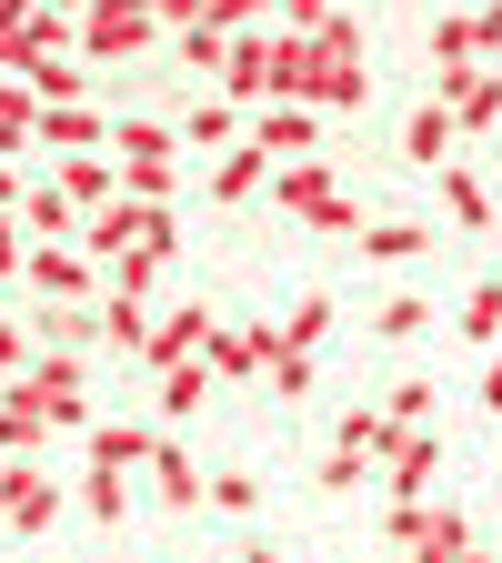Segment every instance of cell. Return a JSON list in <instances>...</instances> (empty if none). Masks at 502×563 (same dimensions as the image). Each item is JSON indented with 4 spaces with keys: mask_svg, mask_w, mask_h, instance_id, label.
Masks as SVG:
<instances>
[{
    "mask_svg": "<svg viewBox=\"0 0 502 563\" xmlns=\"http://www.w3.org/2000/svg\"><path fill=\"white\" fill-rule=\"evenodd\" d=\"M292 101H302V111H362V101H372L362 31H352V21H332V31L302 41V81H292Z\"/></svg>",
    "mask_w": 502,
    "mask_h": 563,
    "instance_id": "1",
    "label": "cell"
},
{
    "mask_svg": "<svg viewBox=\"0 0 502 563\" xmlns=\"http://www.w3.org/2000/svg\"><path fill=\"white\" fill-rule=\"evenodd\" d=\"M271 201L302 211L312 232H352V242H362V201L332 181V162H281V172H271Z\"/></svg>",
    "mask_w": 502,
    "mask_h": 563,
    "instance_id": "2",
    "label": "cell"
},
{
    "mask_svg": "<svg viewBox=\"0 0 502 563\" xmlns=\"http://www.w3.org/2000/svg\"><path fill=\"white\" fill-rule=\"evenodd\" d=\"M152 31H161V0H91V11H81V60L91 70L131 60V51H152Z\"/></svg>",
    "mask_w": 502,
    "mask_h": 563,
    "instance_id": "3",
    "label": "cell"
},
{
    "mask_svg": "<svg viewBox=\"0 0 502 563\" xmlns=\"http://www.w3.org/2000/svg\"><path fill=\"white\" fill-rule=\"evenodd\" d=\"M21 393H31L41 412H51V433H70V422H91V363H81V352H31Z\"/></svg>",
    "mask_w": 502,
    "mask_h": 563,
    "instance_id": "4",
    "label": "cell"
},
{
    "mask_svg": "<svg viewBox=\"0 0 502 563\" xmlns=\"http://www.w3.org/2000/svg\"><path fill=\"white\" fill-rule=\"evenodd\" d=\"M211 383H252V373H271L281 363V322H211Z\"/></svg>",
    "mask_w": 502,
    "mask_h": 563,
    "instance_id": "5",
    "label": "cell"
},
{
    "mask_svg": "<svg viewBox=\"0 0 502 563\" xmlns=\"http://www.w3.org/2000/svg\"><path fill=\"white\" fill-rule=\"evenodd\" d=\"M392 543H402L412 563H453V553L472 543V523H462L453 504H392Z\"/></svg>",
    "mask_w": 502,
    "mask_h": 563,
    "instance_id": "6",
    "label": "cell"
},
{
    "mask_svg": "<svg viewBox=\"0 0 502 563\" xmlns=\"http://www.w3.org/2000/svg\"><path fill=\"white\" fill-rule=\"evenodd\" d=\"M21 282H31L41 302H91V292H101V262H91L81 242H31V272H21Z\"/></svg>",
    "mask_w": 502,
    "mask_h": 563,
    "instance_id": "7",
    "label": "cell"
},
{
    "mask_svg": "<svg viewBox=\"0 0 502 563\" xmlns=\"http://www.w3.org/2000/svg\"><path fill=\"white\" fill-rule=\"evenodd\" d=\"M201 352H211V312L201 302L152 312V342H141V363H152V373H181V363H201Z\"/></svg>",
    "mask_w": 502,
    "mask_h": 563,
    "instance_id": "8",
    "label": "cell"
},
{
    "mask_svg": "<svg viewBox=\"0 0 502 563\" xmlns=\"http://www.w3.org/2000/svg\"><path fill=\"white\" fill-rule=\"evenodd\" d=\"M422 91L453 111V131H492L502 121V70H482V60L472 70H443V81H422Z\"/></svg>",
    "mask_w": 502,
    "mask_h": 563,
    "instance_id": "9",
    "label": "cell"
},
{
    "mask_svg": "<svg viewBox=\"0 0 502 563\" xmlns=\"http://www.w3.org/2000/svg\"><path fill=\"white\" fill-rule=\"evenodd\" d=\"M51 191L91 222V211H111V201H121V162H101V152H60V162H51Z\"/></svg>",
    "mask_w": 502,
    "mask_h": 563,
    "instance_id": "10",
    "label": "cell"
},
{
    "mask_svg": "<svg viewBox=\"0 0 502 563\" xmlns=\"http://www.w3.org/2000/svg\"><path fill=\"white\" fill-rule=\"evenodd\" d=\"M51 514H60V483L51 473H31V463L0 473V533H51Z\"/></svg>",
    "mask_w": 502,
    "mask_h": 563,
    "instance_id": "11",
    "label": "cell"
},
{
    "mask_svg": "<svg viewBox=\"0 0 502 563\" xmlns=\"http://www.w3.org/2000/svg\"><path fill=\"white\" fill-rule=\"evenodd\" d=\"M242 141H261L271 162H312V141H322V111H302V101H261Z\"/></svg>",
    "mask_w": 502,
    "mask_h": 563,
    "instance_id": "12",
    "label": "cell"
},
{
    "mask_svg": "<svg viewBox=\"0 0 502 563\" xmlns=\"http://www.w3.org/2000/svg\"><path fill=\"white\" fill-rule=\"evenodd\" d=\"M31 152H51V162H60V152H111V121H101L91 101H51L41 131H31Z\"/></svg>",
    "mask_w": 502,
    "mask_h": 563,
    "instance_id": "13",
    "label": "cell"
},
{
    "mask_svg": "<svg viewBox=\"0 0 502 563\" xmlns=\"http://www.w3.org/2000/svg\"><path fill=\"white\" fill-rule=\"evenodd\" d=\"M443 473V443L433 433H392V453H382V483H392V504H422V483Z\"/></svg>",
    "mask_w": 502,
    "mask_h": 563,
    "instance_id": "14",
    "label": "cell"
},
{
    "mask_svg": "<svg viewBox=\"0 0 502 563\" xmlns=\"http://www.w3.org/2000/svg\"><path fill=\"white\" fill-rule=\"evenodd\" d=\"M222 101H271V31H242L232 41V60H222Z\"/></svg>",
    "mask_w": 502,
    "mask_h": 563,
    "instance_id": "15",
    "label": "cell"
},
{
    "mask_svg": "<svg viewBox=\"0 0 502 563\" xmlns=\"http://www.w3.org/2000/svg\"><path fill=\"white\" fill-rule=\"evenodd\" d=\"M152 453H161L152 422H91V463L101 473H152Z\"/></svg>",
    "mask_w": 502,
    "mask_h": 563,
    "instance_id": "16",
    "label": "cell"
},
{
    "mask_svg": "<svg viewBox=\"0 0 502 563\" xmlns=\"http://www.w3.org/2000/svg\"><path fill=\"white\" fill-rule=\"evenodd\" d=\"M443 152H453V111L422 91L412 101V121H402V162H422V172H443Z\"/></svg>",
    "mask_w": 502,
    "mask_h": 563,
    "instance_id": "17",
    "label": "cell"
},
{
    "mask_svg": "<svg viewBox=\"0 0 502 563\" xmlns=\"http://www.w3.org/2000/svg\"><path fill=\"white\" fill-rule=\"evenodd\" d=\"M41 443H51V412H41V402L11 383V393H0V453H11V463H31Z\"/></svg>",
    "mask_w": 502,
    "mask_h": 563,
    "instance_id": "18",
    "label": "cell"
},
{
    "mask_svg": "<svg viewBox=\"0 0 502 563\" xmlns=\"http://www.w3.org/2000/svg\"><path fill=\"white\" fill-rule=\"evenodd\" d=\"M152 493H161V504H171V514H191V504H201V493H211V473H201V463H191L181 443H161V453H152Z\"/></svg>",
    "mask_w": 502,
    "mask_h": 563,
    "instance_id": "19",
    "label": "cell"
},
{
    "mask_svg": "<svg viewBox=\"0 0 502 563\" xmlns=\"http://www.w3.org/2000/svg\"><path fill=\"white\" fill-rule=\"evenodd\" d=\"M21 232H31V242H81V211H70L51 181H31V191H21Z\"/></svg>",
    "mask_w": 502,
    "mask_h": 563,
    "instance_id": "20",
    "label": "cell"
},
{
    "mask_svg": "<svg viewBox=\"0 0 502 563\" xmlns=\"http://www.w3.org/2000/svg\"><path fill=\"white\" fill-rule=\"evenodd\" d=\"M261 181H271V152H261V141H232L222 172H211V201H252Z\"/></svg>",
    "mask_w": 502,
    "mask_h": 563,
    "instance_id": "21",
    "label": "cell"
},
{
    "mask_svg": "<svg viewBox=\"0 0 502 563\" xmlns=\"http://www.w3.org/2000/svg\"><path fill=\"white\" fill-rule=\"evenodd\" d=\"M332 322H342V312H332V292H302L292 312H281V352H322V342H332Z\"/></svg>",
    "mask_w": 502,
    "mask_h": 563,
    "instance_id": "22",
    "label": "cell"
},
{
    "mask_svg": "<svg viewBox=\"0 0 502 563\" xmlns=\"http://www.w3.org/2000/svg\"><path fill=\"white\" fill-rule=\"evenodd\" d=\"M21 81L41 91V111H51V101H91V60H81V51H70V60H31Z\"/></svg>",
    "mask_w": 502,
    "mask_h": 563,
    "instance_id": "23",
    "label": "cell"
},
{
    "mask_svg": "<svg viewBox=\"0 0 502 563\" xmlns=\"http://www.w3.org/2000/svg\"><path fill=\"white\" fill-rule=\"evenodd\" d=\"M111 152L121 162H181V131L171 121H111Z\"/></svg>",
    "mask_w": 502,
    "mask_h": 563,
    "instance_id": "24",
    "label": "cell"
},
{
    "mask_svg": "<svg viewBox=\"0 0 502 563\" xmlns=\"http://www.w3.org/2000/svg\"><path fill=\"white\" fill-rule=\"evenodd\" d=\"M382 422H392V433H433V373H402L382 393Z\"/></svg>",
    "mask_w": 502,
    "mask_h": 563,
    "instance_id": "25",
    "label": "cell"
},
{
    "mask_svg": "<svg viewBox=\"0 0 502 563\" xmlns=\"http://www.w3.org/2000/svg\"><path fill=\"white\" fill-rule=\"evenodd\" d=\"M181 141H201V152H232V141H242V101H191V111H181Z\"/></svg>",
    "mask_w": 502,
    "mask_h": 563,
    "instance_id": "26",
    "label": "cell"
},
{
    "mask_svg": "<svg viewBox=\"0 0 502 563\" xmlns=\"http://www.w3.org/2000/svg\"><path fill=\"white\" fill-rule=\"evenodd\" d=\"M443 201H453V222H462V232H492V191H482L462 162H443Z\"/></svg>",
    "mask_w": 502,
    "mask_h": 563,
    "instance_id": "27",
    "label": "cell"
},
{
    "mask_svg": "<svg viewBox=\"0 0 502 563\" xmlns=\"http://www.w3.org/2000/svg\"><path fill=\"white\" fill-rule=\"evenodd\" d=\"M453 332H462V342H502V282H472L462 312H453Z\"/></svg>",
    "mask_w": 502,
    "mask_h": 563,
    "instance_id": "28",
    "label": "cell"
},
{
    "mask_svg": "<svg viewBox=\"0 0 502 563\" xmlns=\"http://www.w3.org/2000/svg\"><path fill=\"white\" fill-rule=\"evenodd\" d=\"M362 252H372V262H422V252H433V232H422V222H362Z\"/></svg>",
    "mask_w": 502,
    "mask_h": 563,
    "instance_id": "29",
    "label": "cell"
},
{
    "mask_svg": "<svg viewBox=\"0 0 502 563\" xmlns=\"http://www.w3.org/2000/svg\"><path fill=\"white\" fill-rule=\"evenodd\" d=\"M70 493L91 504V523H121V514H131V473H101V463H91L81 483H70Z\"/></svg>",
    "mask_w": 502,
    "mask_h": 563,
    "instance_id": "30",
    "label": "cell"
},
{
    "mask_svg": "<svg viewBox=\"0 0 502 563\" xmlns=\"http://www.w3.org/2000/svg\"><path fill=\"white\" fill-rule=\"evenodd\" d=\"M101 282H111V302H141V312H152V292H161V262L141 252V262H111Z\"/></svg>",
    "mask_w": 502,
    "mask_h": 563,
    "instance_id": "31",
    "label": "cell"
},
{
    "mask_svg": "<svg viewBox=\"0 0 502 563\" xmlns=\"http://www.w3.org/2000/svg\"><path fill=\"white\" fill-rule=\"evenodd\" d=\"M101 342L111 352H141V342H152V312H141V302H101Z\"/></svg>",
    "mask_w": 502,
    "mask_h": 563,
    "instance_id": "32",
    "label": "cell"
},
{
    "mask_svg": "<svg viewBox=\"0 0 502 563\" xmlns=\"http://www.w3.org/2000/svg\"><path fill=\"white\" fill-rule=\"evenodd\" d=\"M422 322H433V302H422V292H392V302L372 312V332H382V342H412Z\"/></svg>",
    "mask_w": 502,
    "mask_h": 563,
    "instance_id": "33",
    "label": "cell"
},
{
    "mask_svg": "<svg viewBox=\"0 0 502 563\" xmlns=\"http://www.w3.org/2000/svg\"><path fill=\"white\" fill-rule=\"evenodd\" d=\"M211 402V363H181V373H161V412H201Z\"/></svg>",
    "mask_w": 502,
    "mask_h": 563,
    "instance_id": "34",
    "label": "cell"
},
{
    "mask_svg": "<svg viewBox=\"0 0 502 563\" xmlns=\"http://www.w3.org/2000/svg\"><path fill=\"white\" fill-rule=\"evenodd\" d=\"M181 60H191V70H211V81H222V60H232V31L191 21V31H181Z\"/></svg>",
    "mask_w": 502,
    "mask_h": 563,
    "instance_id": "35",
    "label": "cell"
},
{
    "mask_svg": "<svg viewBox=\"0 0 502 563\" xmlns=\"http://www.w3.org/2000/svg\"><path fill=\"white\" fill-rule=\"evenodd\" d=\"M171 181H181V162H121V191L131 201H171Z\"/></svg>",
    "mask_w": 502,
    "mask_h": 563,
    "instance_id": "36",
    "label": "cell"
},
{
    "mask_svg": "<svg viewBox=\"0 0 502 563\" xmlns=\"http://www.w3.org/2000/svg\"><path fill=\"white\" fill-rule=\"evenodd\" d=\"M31 272V232H21V211H0V292Z\"/></svg>",
    "mask_w": 502,
    "mask_h": 563,
    "instance_id": "37",
    "label": "cell"
},
{
    "mask_svg": "<svg viewBox=\"0 0 502 563\" xmlns=\"http://www.w3.org/2000/svg\"><path fill=\"white\" fill-rule=\"evenodd\" d=\"M31 11H41V0H0V70H21V41H31Z\"/></svg>",
    "mask_w": 502,
    "mask_h": 563,
    "instance_id": "38",
    "label": "cell"
},
{
    "mask_svg": "<svg viewBox=\"0 0 502 563\" xmlns=\"http://www.w3.org/2000/svg\"><path fill=\"white\" fill-rule=\"evenodd\" d=\"M201 504H222V514H252V504H261V483H252V473H211V493H201Z\"/></svg>",
    "mask_w": 502,
    "mask_h": 563,
    "instance_id": "39",
    "label": "cell"
},
{
    "mask_svg": "<svg viewBox=\"0 0 502 563\" xmlns=\"http://www.w3.org/2000/svg\"><path fill=\"white\" fill-rule=\"evenodd\" d=\"M352 483H372V463H362V453H342V443H332V453H322V493H352Z\"/></svg>",
    "mask_w": 502,
    "mask_h": 563,
    "instance_id": "40",
    "label": "cell"
},
{
    "mask_svg": "<svg viewBox=\"0 0 502 563\" xmlns=\"http://www.w3.org/2000/svg\"><path fill=\"white\" fill-rule=\"evenodd\" d=\"M271 393L302 402V393H312V352H281V363H271Z\"/></svg>",
    "mask_w": 502,
    "mask_h": 563,
    "instance_id": "41",
    "label": "cell"
},
{
    "mask_svg": "<svg viewBox=\"0 0 502 563\" xmlns=\"http://www.w3.org/2000/svg\"><path fill=\"white\" fill-rule=\"evenodd\" d=\"M281 21L312 41V31H332V21H342V0H281Z\"/></svg>",
    "mask_w": 502,
    "mask_h": 563,
    "instance_id": "42",
    "label": "cell"
},
{
    "mask_svg": "<svg viewBox=\"0 0 502 563\" xmlns=\"http://www.w3.org/2000/svg\"><path fill=\"white\" fill-rule=\"evenodd\" d=\"M462 21H472V60L502 51V0H482V11H462Z\"/></svg>",
    "mask_w": 502,
    "mask_h": 563,
    "instance_id": "43",
    "label": "cell"
},
{
    "mask_svg": "<svg viewBox=\"0 0 502 563\" xmlns=\"http://www.w3.org/2000/svg\"><path fill=\"white\" fill-rule=\"evenodd\" d=\"M21 191H31V172H21V162H0V211H21Z\"/></svg>",
    "mask_w": 502,
    "mask_h": 563,
    "instance_id": "44",
    "label": "cell"
},
{
    "mask_svg": "<svg viewBox=\"0 0 502 563\" xmlns=\"http://www.w3.org/2000/svg\"><path fill=\"white\" fill-rule=\"evenodd\" d=\"M201 11H211V0H161V31H191Z\"/></svg>",
    "mask_w": 502,
    "mask_h": 563,
    "instance_id": "45",
    "label": "cell"
},
{
    "mask_svg": "<svg viewBox=\"0 0 502 563\" xmlns=\"http://www.w3.org/2000/svg\"><path fill=\"white\" fill-rule=\"evenodd\" d=\"M482 412L502 422V352H492V363H482Z\"/></svg>",
    "mask_w": 502,
    "mask_h": 563,
    "instance_id": "46",
    "label": "cell"
},
{
    "mask_svg": "<svg viewBox=\"0 0 502 563\" xmlns=\"http://www.w3.org/2000/svg\"><path fill=\"white\" fill-rule=\"evenodd\" d=\"M453 563H492V553H482V543H462V553H453Z\"/></svg>",
    "mask_w": 502,
    "mask_h": 563,
    "instance_id": "47",
    "label": "cell"
},
{
    "mask_svg": "<svg viewBox=\"0 0 502 563\" xmlns=\"http://www.w3.org/2000/svg\"><path fill=\"white\" fill-rule=\"evenodd\" d=\"M51 11H91V0H51Z\"/></svg>",
    "mask_w": 502,
    "mask_h": 563,
    "instance_id": "48",
    "label": "cell"
},
{
    "mask_svg": "<svg viewBox=\"0 0 502 563\" xmlns=\"http://www.w3.org/2000/svg\"><path fill=\"white\" fill-rule=\"evenodd\" d=\"M242 563H271V553H242Z\"/></svg>",
    "mask_w": 502,
    "mask_h": 563,
    "instance_id": "49",
    "label": "cell"
},
{
    "mask_svg": "<svg viewBox=\"0 0 502 563\" xmlns=\"http://www.w3.org/2000/svg\"><path fill=\"white\" fill-rule=\"evenodd\" d=\"M0 322H11V312H0Z\"/></svg>",
    "mask_w": 502,
    "mask_h": 563,
    "instance_id": "50",
    "label": "cell"
}]
</instances>
